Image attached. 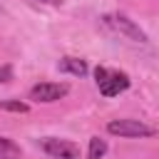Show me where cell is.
Here are the masks:
<instances>
[{
    "mask_svg": "<svg viewBox=\"0 0 159 159\" xmlns=\"http://www.w3.org/2000/svg\"><path fill=\"white\" fill-rule=\"evenodd\" d=\"M94 80H97V87H99V94L102 97H117L119 92L129 89L132 80L127 72L122 70H107V67H97L94 70Z\"/></svg>",
    "mask_w": 159,
    "mask_h": 159,
    "instance_id": "obj_1",
    "label": "cell"
},
{
    "mask_svg": "<svg viewBox=\"0 0 159 159\" xmlns=\"http://www.w3.org/2000/svg\"><path fill=\"white\" fill-rule=\"evenodd\" d=\"M102 22H104L109 30H114V32L124 35V37H127V40H132V42H149V40H147V35H144V30H142L134 20H129L127 15H122V12L104 15V17H102Z\"/></svg>",
    "mask_w": 159,
    "mask_h": 159,
    "instance_id": "obj_2",
    "label": "cell"
},
{
    "mask_svg": "<svg viewBox=\"0 0 159 159\" xmlns=\"http://www.w3.org/2000/svg\"><path fill=\"white\" fill-rule=\"evenodd\" d=\"M107 132L114 137H127V139H137V137H152L154 127L144 124L142 119H112L107 124Z\"/></svg>",
    "mask_w": 159,
    "mask_h": 159,
    "instance_id": "obj_3",
    "label": "cell"
},
{
    "mask_svg": "<svg viewBox=\"0 0 159 159\" xmlns=\"http://www.w3.org/2000/svg\"><path fill=\"white\" fill-rule=\"evenodd\" d=\"M67 92H70V87H67L65 82H40V84H35V87L30 89V99H32V102H45V104H50V102L62 99Z\"/></svg>",
    "mask_w": 159,
    "mask_h": 159,
    "instance_id": "obj_4",
    "label": "cell"
},
{
    "mask_svg": "<svg viewBox=\"0 0 159 159\" xmlns=\"http://www.w3.org/2000/svg\"><path fill=\"white\" fill-rule=\"evenodd\" d=\"M42 149L55 159H80V147L70 139L47 137V139H42Z\"/></svg>",
    "mask_w": 159,
    "mask_h": 159,
    "instance_id": "obj_5",
    "label": "cell"
},
{
    "mask_svg": "<svg viewBox=\"0 0 159 159\" xmlns=\"http://www.w3.org/2000/svg\"><path fill=\"white\" fill-rule=\"evenodd\" d=\"M57 67H60V72H70V75H77V77L87 75V62L80 60V57H62Z\"/></svg>",
    "mask_w": 159,
    "mask_h": 159,
    "instance_id": "obj_6",
    "label": "cell"
},
{
    "mask_svg": "<svg viewBox=\"0 0 159 159\" xmlns=\"http://www.w3.org/2000/svg\"><path fill=\"white\" fill-rule=\"evenodd\" d=\"M107 154V142L102 139V137H92L89 139V152H87V157L89 159H102Z\"/></svg>",
    "mask_w": 159,
    "mask_h": 159,
    "instance_id": "obj_7",
    "label": "cell"
},
{
    "mask_svg": "<svg viewBox=\"0 0 159 159\" xmlns=\"http://www.w3.org/2000/svg\"><path fill=\"white\" fill-rule=\"evenodd\" d=\"M0 109L25 114V112H30V104H27V102H20V99H0Z\"/></svg>",
    "mask_w": 159,
    "mask_h": 159,
    "instance_id": "obj_8",
    "label": "cell"
},
{
    "mask_svg": "<svg viewBox=\"0 0 159 159\" xmlns=\"http://www.w3.org/2000/svg\"><path fill=\"white\" fill-rule=\"evenodd\" d=\"M7 154H20V147H17L12 139L0 137V159H2V157H7Z\"/></svg>",
    "mask_w": 159,
    "mask_h": 159,
    "instance_id": "obj_9",
    "label": "cell"
},
{
    "mask_svg": "<svg viewBox=\"0 0 159 159\" xmlns=\"http://www.w3.org/2000/svg\"><path fill=\"white\" fill-rule=\"evenodd\" d=\"M10 80H12V67L0 65V82H10Z\"/></svg>",
    "mask_w": 159,
    "mask_h": 159,
    "instance_id": "obj_10",
    "label": "cell"
},
{
    "mask_svg": "<svg viewBox=\"0 0 159 159\" xmlns=\"http://www.w3.org/2000/svg\"><path fill=\"white\" fill-rule=\"evenodd\" d=\"M35 2H45V0H35ZM52 2H60V0H52Z\"/></svg>",
    "mask_w": 159,
    "mask_h": 159,
    "instance_id": "obj_11",
    "label": "cell"
}]
</instances>
